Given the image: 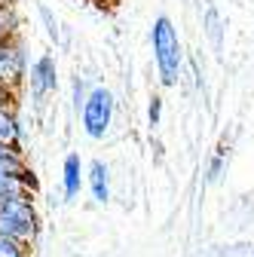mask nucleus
<instances>
[{
    "mask_svg": "<svg viewBox=\"0 0 254 257\" xmlns=\"http://www.w3.org/2000/svg\"><path fill=\"white\" fill-rule=\"evenodd\" d=\"M0 257H28V248L19 245V242H10L0 236Z\"/></svg>",
    "mask_w": 254,
    "mask_h": 257,
    "instance_id": "nucleus-11",
    "label": "nucleus"
},
{
    "mask_svg": "<svg viewBox=\"0 0 254 257\" xmlns=\"http://www.w3.org/2000/svg\"><path fill=\"white\" fill-rule=\"evenodd\" d=\"M13 101H16V89L0 83V107H13Z\"/></svg>",
    "mask_w": 254,
    "mask_h": 257,
    "instance_id": "nucleus-13",
    "label": "nucleus"
},
{
    "mask_svg": "<svg viewBox=\"0 0 254 257\" xmlns=\"http://www.w3.org/2000/svg\"><path fill=\"white\" fill-rule=\"evenodd\" d=\"M150 40H153V58H156V68H160V80L166 86H172L181 77V40H178L172 19H166V16L156 19Z\"/></svg>",
    "mask_w": 254,
    "mask_h": 257,
    "instance_id": "nucleus-2",
    "label": "nucleus"
},
{
    "mask_svg": "<svg viewBox=\"0 0 254 257\" xmlns=\"http://www.w3.org/2000/svg\"><path fill=\"white\" fill-rule=\"evenodd\" d=\"M113 122V95L107 89H92L86 95V104H83V132L89 138H104L107 128Z\"/></svg>",
    "mask_w": 254,
    "mask_h": 257,
    "instance_id": "nucleus-3",
    "label": "nucleus"
},
{
    "mask_svg": "<svg viewBox=\"0 0 254 257\" xmlns=\"http://www.w3.org/2000/svg\"><path fill=\"white\" fill-rule=\"evenodd\" d=\"M224 156H227V147H217V153H214V159H211V166H208V181H217L220 166H224Z\"/></svg>",
    "mask_w": 254,
    "mask_h": 257,
    "instance_id": "nucleus-12",
    "label": "nucleus"
},
{
    "mask_svg": "<svg viewBox=\"0 0 254 257\" xmlns=\"http://www.w3.org/2000/svg\"><path fill=\"white\" fill-rule=\"evenodd\" d=\"M0 175H31L22 147H10V144H0Z\"/></svg>",
    "mask_w": 254,
    "mask_h": 257,
    "instance_id": "nucleus-8",
    "label": "nucleus"
},
{
    "mask_svg": "<svg viewBox=\"0 0 254 257\" xmlns=\"http://www.w3.org/2000/svg\"><path fill=\"white\" fill-rule=\"evenodd\" d=\"M16 25H19V19L13 13V7L10 4H0V43H10L13 40Z\"/></svg>",
    "mask_w": 254,
    "mask_h": 257,
    "instance_id": "nucleus-10",
    "label": "nucleus"
},
{
    "mask_svg": "<svg viewBox=\"0 0 254 257\" xmlns=\"http://www.w3.org/2000/svg\"><path fill=\"white\" fill-rule=\"evenodd\" d=\"M160 110H163V101H160V98H153V101H150V110H147V116H150V125H156V122H160Z\"/></svg>",
    "mask_w": 254,
    "mask_h": 257,
    "instance_id": "nucleus-14",
    "label": "nucleus"
},
{
    "mask_svg": "<svg viewBox=\"0 0 254 257\" xmlns=\"http://www.w3.org/2000/svg\"><path fill=\"white\" fill-rule=\"evenodd\" d=\"M89 190H92V199L101 202V205L110 199V172L101 159H95L89 166Z\"/></svg>",
    "mask_w": 254,
    "mask_h": 257,
    "instance_id": "nucleus-7",
    "label": "nucleus"
},
{
    "mask_svg": "<svg viewBox=\"0 0 254 257\" xmlns=\"http://www.w3.org/2000/svg\"><path fill=\"white\" fill-rule=\"evenodd\" d=\"M28 83H31V92L34 98H43L55 89V58L52 55H40L28 71Z\"/></svg>",
    "mask_w": 254,
    "mask_h": 257,
    "instance_id": "nucleus-5",
    "label": "nucleus"
},
{
    "mask_svg": "<svg viewBox=\"0 0 254 257\" xmlns=\"http://www.w3.org/2000/svg\"><path fill=\"white\" fill-rule=\"evenodd\" d=\"M0 144H10V147L22 144V122L13 113V107H0Z\"/></svg>",
    "mask_w": 254,
    "mask_h": 257,
    "instance_id": "nucleus-9",
    "label": "nucleus"
},
{
    "mask_svg": "<svg viewBox=\"0 0 254 257\" xmlns=\"http://www.w3.org/2000/svg\"><path fill=\"white\" fill-rule=\"evenodd\" d=\"M37 208L31 196H16V199H4L0 202V236L19 242V245H31L37 239Z\"/></svg>",
    "mask_w": 254,
    "mask_h": 257,
    "instance_id": "nucleus-1",
    "label": "nucleus"
},
{
    "mask_svg": "<svg viewBox=\"0 0 254 257\" xmlns=\"http://www.w3.org/2000/svg\"><path fill=\"white\" fill-rule=\"evenodd\" d=\"M61 187H65V196H68V199L80 196L83 166H80V156H77V153H68V156H65V166H61Z\"/></svg>",
    "mask_w": 254,
    "mask_h": 257,
    "instance_id": "nucleus-6",
    "label": "nucleus"
},
{
    "mask_svg": "<svg viewBox=\"0 0 254 257\" xmlns=\"http://www.w3.org/2000/svg\"><path fill=\"white\" fill-rule=\"evenodd\" d=\"M28 77V61H25V49L10 40V43H0V83L16 89L22 80Z\"/></svg>",
    "mask_w": 254,
    "mask_h": 257,
    "instance_id": "nucleus-4",
    "label": "nucleus"
}]
</instances>
